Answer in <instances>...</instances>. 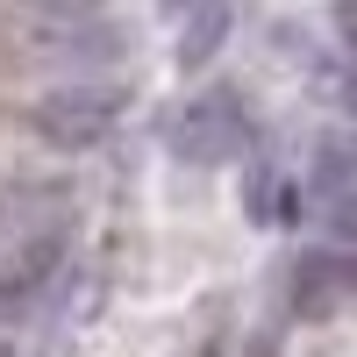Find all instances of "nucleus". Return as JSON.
<instances>
[{"mask_svg": "<svg viewBox=\"0 0 357 357\" xmlns=\"http://www.w3.org/2000/svg\"><path fill=\"white\" fill-rule=\"evenodd\" d=\"M57 272H65V243H57V236L15 243V257H0V329H8V321H29L43 307Z\"/></svg>", "mask_w": 357, "mask_h": 357, "instance_id": "nucleus-4", "label": "nucleus"}, {"mask_svg": "<svg viewBox=\"0 0 357 357\" xmlns=\"http://www.w3.org/2000/svg\"><path fill=\"white\" fill-rule=\"evenodd\" d=\"M222 36H229V8H193L178 22V65H207L222 50Z\"/></svg>", "mask_w": 357, "mask_h": 357, "instance_id": "nucleus-8", "label": "nucleus"}, {"mask_svg": "<svg viewBox=\"0 0 357 357\" xmlns=\"http://www.w3.org/2000/svg\"><path fill=\"white\" fill-rule=\"evenodd\" d=\"M0 357H15V343H0Z\"/></svg>", "mask_w": 357, "mask_h": 357, "instance_id": "nucleus-10", "label": "nucleus"}, {"mask_svg": "<svg viewBox=\"0 0 357 357\" xmlns=\"http://www.w3.org/2000/svg\"><path fill=\"white\" fill-rule=\"evenodd\" d=\"M329 229H336V236H343V243H357V215H336V222H329Z\"/></svg>", "mask_w": 357, "mask_h": 357, "instance_id": "nucleus-9", "label": "nucleus"}, {"mask_svg": "<svg viewBox=\"0 0 357 357\" xmlns=\"http://www.w3.org/2000/svg\"><path fill=\"white\" fill-rule=\"evenodd\" d=\"M29 36L50 65H107L114 50H122V29L107 15H86V8H50L29 22Z\"/></svg>", "mask_w": 357, "mask_h": 357, "instance_id": "nucleus-3", "label": "nucleus"}, {"mask_svg": "<svg viewBox=\"0 0 357 357\" xmlns=\"http://www.w3.org/2000/svg\"><path fill=\"white\" fill-rule=\"evenodd\" d=\"M357 293V257L350 250H307L293 264V307L301 314H329Z\"/></svg>", "mask_w": 357, "mask_h": 357, "instance_id": "nucleus-6", "label": "nucleus"}, {"mask_svg": "<svg viewBox=\"0 0 357 357\" xmlns=\"http://www.w3.org/2000/svg\"><path fill=\"white\" fill-rule=\"evenodd\" d=\"M122 107H129V93H122L114 79H65V86H50V93L36 100L29 122H36V136L50 143V151L79 158V151H93V143L114 136Z\"/></svg>", "mask_w": 357, "mask_h": 357, "instance_id": "nucleus-1", "label": "nucleus"}, {"mask_svg": "<svg viewBox=\"0 0 357 357\" xmlns=\"http://www.w3.org/2000/svg\"><path fill=\"white\" fill-rule=\"evenodd\" d=\"M307 200L329 222L336 215H357V122L314 136V151H307Z\"/></svg>", "mask_w": 357, "mask_h": 357, "instance_id": "nucleus-5", "label": "nucleus"}, {"mask_svg": "<svg viewBox=\"0 0 357 357\" xmlns=\"http://www.w3.org/2000/svg\"><path fill=\"white\" fill-rule=\"evenodd\" d=\"M243 207H250L264 229H293V222H301V207H307V178L264 158V165L243 172Z\"/></svg>", "mask_w": 357, "mask_h": 357, "instance_id": "nucleus-7", "label": "nucleus"}, {"mask_svg": "<svg viewBox=\"0 0 357 357\" xmlns=\"http://www.w3.org/2000/svg\"><path fill=\"white\" fill-rule=\"evenodd\" d=\"M165 143H172V158H186V165H229V158L250 143V107H243V93H229V86L193 93L186 107L172 114Z\"/></svg>", "mask_w": 357, "mask_h": 357, "instance_id": "nucleus-2", "label": "nucleus"}]
</instances>
